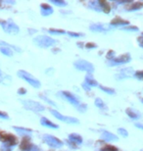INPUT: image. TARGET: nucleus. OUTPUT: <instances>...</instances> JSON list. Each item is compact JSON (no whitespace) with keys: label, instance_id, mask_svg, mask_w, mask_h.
Here are the masks:
<instances>
[{"label":"nucleus","instance_id":"16","mask_svg":"<svg viewBox=\"0 0 143 151\" xmlns=\"http://www.w3.org/2000/svg\"><path fill=\"white\" fill-rule=\"evenodd\" d=\"M86 84H87L88 86H97L98 83L90 75H87L86 77Z\"/></svg>","mask_w":143,"mask_h":151},{"label":"nucleus","instance_id":"6","mask_svg":"<svg viewBox=\"0 0 143 151\" xmlns=\"http://www.w3.org/2000/svg\"><path fill=\"white\" fill-rule=\"evenodd\" d=\"M22 103L24 104L27 109L34 111V112H41V111L44 110V106H42L40 103L35 101H32V100H24L22 101Z\"/></svg>","mask_w":143,"mask_h":151},{"label":"nucleus","instance_id":"33","mask_svg":"<svg viewBox=\"0 0 143 151\" xmlns=\"http://www.w3.org/2000/svg\"><path fill=\"white\" fill-rule=\"evenodd\" d=\"M118 132H120V134L123 135V137H127V132L124 129H118Z\"/></svg>","mask_w":143,"mask_h":151},{"label":"nucleus","instance_id":"14","mask_svg":"<svg viewBox=\"0 0 143 151\" xmlns=\"http://www.w3.org/2000/svg\"><path fill=\"white\" fill-rule=\"evenodd\" d=\"M40 123H41V125H42V126L47 127V128H51V129H58V126H57V125H55V124L52 123V122H50V121L48 120V119H46V118H45V117H42V118H41Z\"/></svg>","mask_w":143,"mask_h":151},{"label":"nucleus","instance_id":"27","mask_svg":"<svg viewBox=\"0 0 143 151\" xmlns=\"http://www.w3.org/2000/svg\"><path fill=\"white\" fill-rule=\"evenodd\" d=\"M95 105L97 107H99V108H101V109H103V108L105 107V104H104V102H103L101 99L100 98H97L95 99Z\"/></svg>","mask_w":143,"mask_h":151},{"label":"nucleus","instance_id":"44","mask_svg":"<svg viewBox=\"0 0 143 151\" xmlns=\"http://www.w3.org/2000/svg\"><path fill=\"white\" fill-rule=\"evenodd\" d=\"M141 101H142V103H143V99H142V100H141Z\"/></svg>","mask_w":143,"mask_h":151},{"label":"nucleus","instance_id":"34","mask_svg":"<svg viewBox=\"0 0 143 151\" xmlns=\"http://www.w3.org/2000/svg\"><path fill=\"white\" fill-rule=\"evenodd\" d=\"M135 77L139 80H143V71H139L135 73Z\"/></svg>","mask_w":143,"mask_h":151},{"label":"nucleus","instance_id":"42","mask_svg":"<svg viewBox=\"0 0 143 151\" xmlns=\"http://www.w3.org/2000/svg\"><path fill=\"white\" fill-rule=\"evenodd\" d=\"M2 77V73H1V70H0V78Z\"/></svg>","mask_w":143,"mask_h":151},{"label":"nucleus","instance_id":"25","mask_svg":"<svg viewBox=\"0 0 143 151\" xmlns=\"http://www.w3.org/2000/svg\"><path fill=\"white\" fill-rule=\"evenodd\" d=\"M48 32H49L50 34H52V35H64V34H66V32H65V31H62V29H50Z\"/></svg>","mask_w":143,"mask_h":151},{"label":"nucleus","instance_id":"40","mask_svg":"<svg viewBox=\"0 0 143 151\" xmlns=\"http://www.w3.org/2000/svg\"><path fill=\"white\" fill-rule=\"evenodd\" d=\"M18 92H19V94H25L27 91H26V89L21 88V89H19V91H18Z\"/></svg>","mask_w":143,"mask_h":151},{"label":"nucleus","instance_id":"21","mask_svg":"<svg viewBox=\"0 0 143 151\" xmlns=\"http://www.w3.org/2000/svg\"><path fill=\"white\" fill-rule=\"evenodd\" d=\"M99 3H100V6H101V11L105 12V13H107V14L111 11L110 5H109L107 2H105V1H99Z\"/></svg>","mask_w":143,"mask_h":151},{"label":"nucleus","instance_id":"1","mask_svg":"<svg viewBox=\"0 0 143 151\" xmlns=\"http://www.w3.org/2000/svg\"><path fill=\"white\" fill-rule=\"evenodd\" d=\"M34 43L36 45H38L39 47H42V48H48L52 45L55 44V40L53 38H51L47 35H38L34 38Z\"/></svg>","mask_w":143,"mask_h":151},{"label":"nucleus","instance_id":"12","mask_svg":"<svg viewBox=\"0 0 143 151\" xmlns=\"http://www.w3.org/2000/svg\"><path fill=\"white\" fill-rule=\"evenodd\" d=\"M40 8H41V14H42V16H44V17L49 16V15H51V14L53 13L52 7H51V6H49L48 4H41Z\"/></svg>","mask_w":143,"mask_h":151},{"label":"nucleus","instance_id":"24","mask_svg":"<svg viewBox=\"0 0 143 151\" xmlns=\"http://www.w3.org/2000/svg\"><path fill=\"white\" fill-rule=\"evenodd\" d=\"M29 146H30V143L29 142V140L25 139V140H23L22 144H21V149L24 151H27V149H28Z\"/></svg>","mask_w":143,"mask_h":151},{"label":"nucleus","instance_id":"26","mask_svg":"<svg viewBox=\"0 0 143 151\" xmlns=\"http://www.w3.org/2000/svg\"><path fill=\"white\" fill-rule=\"evenodd\" d=\"M99 87H100V89L103 90V91H105V92H107L108 94H114L115 93V90L112 89V88H109V87H104L102 86H100Z\"/></svg>","mask_w":143,"mask_h":151},{"label":"nucleus","instance_id":"10","mask_svg":"<svg viewBox=\"0 0 143 151\" xmlns=\"http://www.w3.org/2000/svg\"><path fill=\"white\" fill-rule=\"evenodd\" d=\"M61 94H62V96H64L71 104L75 105V106H78V105H80V102H78L77 97H75L74 94H72V93H70L68 91H61Z\"/></svg>","mask_w":143,"mask_h":151},{"label":"nucleus","instance_id":"2","mask_svg":"<svg viewBox=\"0 0 143 151\" xmlns=\"http://www.w3.org/2000/svg\"><path fill=\"white\" fill-rule=\"evenodd\" d=\"M18 76H19L20 78H22L24 81H28L30 86L35 87V88H39V87H40V81L38 80H36L33 76L27 73L26 71H19L18 72Z\"/></svg>","mask_w":143,"mask_h":151},{"label":"nucleus","instance_id":"39","mask_svg":"<svg viewBox=\"0 0 143 151\" xmlns=\"http://www.w3.org/2000/svg\"><path fill=\"white\" fill-rule=\"evenodd\" d=\"M86 46H87V48H94V47H96V45L94 43H88V44H86Z\"/></svg>","mask_w":143,"mask_h":151},{"label":"nucleus","instance_id":"36","mask_svg":"<svg viewBox=\"0 0 143 151\" xmlns=\"http://www.w3.org/2000/svg\"><path fill=\"white\" fill-rule=\"evenodd\" d=\"M68 35H70V37H78L81 35L80 34H75V32H69Z\"/></svg>","mask_w":143,"mask_h":151},{"label":"nucleus","instance_id":"41","mask_svg":"<svg viewBox=\"0 0 143 151\" xmlns=\"http://www.w3.org/2000/svg\"><path fill=\"white\" fill-rule=\"evenodd\" d=\"M135 127L140 129H143V125H141V124H135Z\"/></svg>","mask_w":143,"mask_h":151},{"label":"nucleus","instance_id":"30","mask_svg":"<svg viewBox=\"0 0 143 151\" xmlns=\"http://www.w3.org/2000/svg\"><path fill=\"white\" fill-rule=\"evenodd\" d=\"M0 44H2V45H5L6 47H9V48H10V47H13L14 49H16L17 51H19V52H20V51H21V49H19V48L15 47V46H13V45H11V44H9V43H6V42H4V41H0Z\"/></svg>","mask_w":143,"mask_h":151},{"label":"nucleus","instance_id":"31","mask_svg":"<svg viewBox=\"0 0 143 151\" xmlns=\"http://www.w3.org/2000/svg\"><path fill=\"white\" fill-rule=\"evenodd\" d=\"M27 151H40L39 150V148L36 145H33V144H30V146L29 147L28 149H27Z\"/></svg>","mask_w":143,"mask_h":151},{"label":"nucleus","instance_id":"22","mask_svg":"<svg viewBox=\"0 0 143 151\" xmlns=\"http://www.w3.org/2000/svg\"><path fill=\"white\" fill-rule=\"evenodd\" d=\"M0 51H1V52L6 56L10 57V56L13 55V52H12V50L9 47H1V48H0Z\"/></svg>","mask_w":143,"mask_h":151},{"label":"nucleus","instance_id":"9","mask_svg":"<svg viewBox=\"0 0 143 151\" xmlns=\"http://www.w3.org/2000/svg\"><path fill=\"white\" fill-rule=\"evenodd\" d=\"M1 138H2V141L4 142V144H7L9 146H14L16 145L17 143V139L14 135L12 134H1Z\"/></svg>","mask_w":143,"mask_h":151},{"label":"nucleus","instance_id":"23","mask_svg":"<svg viewBox=\"0 0 143 151\" xmlns=\"http://www.w3.org/2000/svg\"><path fill=\"white\" fill-rule=\"evenodd\" d=\"M142 7H143V3L142 2H137V3H135L132 7L127 9V10H129V11H135V10H139V9H141Z\"/></svg>","mask_w":143,"mask_h":151},{"label":"nucleus","instance_id":"38","mask_svg":"<svg viewBox=\"0 0 143 151\" xmlns=\"http://www.w3.org/2000/svg\"><path fill=\"white\" fill-rule=\"evenodd\" d=\"M138 43H139V45L143 48V37H139L138 38Z\"/></svg>","mask_w":143,"mask_h":151},{"label":"nucleus","instance_id":"17","mask_svg":"<svg viewBox=\"0 0 143 151\" xmlns=\"http://www.w3.org/2000/svg\"><path fill=\"white\" fill-rule=\"evenodd\" d=\"M14 129L21 135H30V134H32V131H30V129H23V128H17V127H15Z\"/></svg>","mask_w":143,"mask_h":151},{"label":"nucleus","instance_id":"8","mask_svg":"<svg viewBox=\"0 0 143 151\" xmlns=\"http://www.w3.org/2000/svg\"><path fill=\"white\" fill-rule=\"evenodd\" d=\"M132 58H130V55L129 54H124L118 58H114L112 59L109 65L110 66H119V65H123V64H126V63H129Z\"/></svg>","mask_w":143,"mask_h":151},{"label":"nucleus","instance_id":"5","mask_svg":"<svg viewBox=\"0 0 143 151\" xmlns=\"http://www.w3.org/2000/svg\"><path fill=\"white\" fill-rule=\"evenodd\" d=\"M43 140L45 141V143L48 144L50 147H54V148H60L63 146V142L60 139H58L57 137H53V135L46 134L43 137Z\"/></svg>","mask_w":143,"mask_h":151},{"label":"nucleus","instance_id":"11","mask_svg":"<svg viewBox=\"0 0 143 151\" xmlns=\"http://www.w3.org/2000/svg\"><path fill=\"white\" fill-rule=\"evenodd\" d=\"M101 138L104 141H117L118 140V137L117 135H115L113 134H111V132H106L104 131L102 132V135H101Z\"/></svg>","mask_w":143,"mask_h":151},{"label":"nucleus","instance_id":"20","mask_svg":"<svg viewBox=\"0 0 143 151\" xmlns=\"http://www.w3.org/2000/svg\"><path fill=\"white\" fill-rule=\"evenodd\" d=\"M88 6H89L91 9L95 10V11H98V12L101 11V6H100L99 1H91V2H89Z\"/></svg>","mask_w":143,"mask_h":151},{"label":"nucleus","instance_id":"18","mask_svg":"<svg viewBox=\"0 0 143 151\" xmlns=\"http://www.w3.org/2000/svg\"><path fill=\"white\" fill-rule=\"evenodd\" d=\"M126 114L129 115V118H132L133 120H137L139 119V117H140V115H139L137 112H135V111H133L132 109H126Z\"/></svg>","mask_w":143,"mask_h":151},{"label":"nucleus","instance_id":"7","mask_svg":"<svg viewBox=\"0 0 143 151\" xmlns=\"http://www.w3.org/2000/svg\"><path fill=\"white\" fill-rule=\"evenodd\" d=\"M51 114H52L55 118H57L58 120L62 121V122H65V123H68V124H78V123H80V122H78V120L75 119V118L63 116L62 114L59 113L56 110H51Z\"/></svg>","mask_w":143,"mask_h":151},{"label":"nucleus","instance_id":"19","mask_svg":"<svg viewBox=\"0 0 143 151\" xmlns=\"http://www.w3.org/2000/svg\"><path fill=\"white\" fill-rule=\"evenodd\" d=\"M90 29L92 32H106L107 29H106L102 25H99V24H95V25H92L90 27Z\"/></svg>","mask_w":143,"mask_h":151},{"label":"nucleus","instance_id":"45","mask_svg":"<svg viewBox=\"0 0 143 151\" xmlns=\"http://www.w3.org/2000/svg\"><path fill=\"white\" fill-rule=\"evenodd\" d=\"M142 151H143V150H142Z\"/></svg>","mask_w":143,"mask_h":151},{"label":"nucleus","instance_id":"3","mask_svg":"<svg viewBox=\"0 0 143 151\" xmlns=\"http://www.w3.org/2000/svg\"><path fill=\"white\" fill-rule=\"evenodd\" d=\"M1 26H2L3 29H4V32H7V34L17 35L18 32H20L19 27H18L15 23L12 22L11 20H9V21H2Z\"/></svg>","mask_w":143,"mask_h":151},{"label":"nucleus","instance_id":"29","mask_svg":"<svg viewBox=\"0 0 143 151\" xmlns=\"http://www.w3.org/2000/svg\"><path fill=\"white\" fill-rule=\"evenodd\" d=\"M102 151H118V148L115 146H112V145H107V146L103 147Z\"/></svg>","mask_w":143,"mask_h":151},{"label":"nucleus","instance_id":"13","mask_svg":"<svg viewBox=\"0 0 143 151\" xmlns=\"http://www.w3.org/2000/svg\"><path fill=\"white\" fill-rule=\"evenodd\" d=\"M69 139L70 141H72L73 143H77V144H80L83 143V137H80V134H71L69 135Z\"/></svg>","mask_w":143,"mask_h":151},{"label":"nucleus","instance_id":"37","mask_svg":"<svg viewBox=\"0 0 143 151\" xmlns=\"http://www.w3.org/2000/svg\"><path fill=\"white\" fill-rule=\"evenodd\" d=\"M0 118H2V119H8V116L5 113L0 112Z\"/></svg>","mask_w":143,"mask_h":151},{"label":"nucleus","instance_id":"35","mask_svg":"<svg viewBox=\"0 0 143 151\" xmlns=\"http://www.w3.org/2000/svg\"><path fill=\"white\" fill-rule=\"evenodd\" d=\"M124 31H138V28H136V27H129V28H124Z\"/></svg>","mask_w":143,"mask_h":151},{"label":"nucleus","instance_id":"4","mask_svg":"<svg viewBox=\"0 0 143 151\" xmlns=\"http://www.w3.org/2000/svg\"><path fill=\"white\" fill-rule=\"evenodd\" d=\"M75 67L80 71H86L91 75L94 72V67L91 63L86 61V60H78L75 63Z\"/></svg>","mask_w":143,"mask_h":151},{"label":"nucleus","instance_id":"32","mask_svg":"<svg viewBox=\"0 0 143 151\" xmlns=\"http://www.w3.org/2000/svg\"><path fill=\"white\" fill-rule=\"evenodd\" d=\"M1 149H2V151H12V147H11V146H9V145H7V144H4V143H3V144H2V146H1Z\"/></svg>","mask_w":143,"mask_h":151},{"label":"nucleus","instance_id":"28","mask_svg":"<svg viewBox=\"0 0 143 151\" xmlns=\"http://www.w3.org/2000/svg\"><path fill=\"white\" fill-rule=\"evenodd\" d=\"M51 2L58 6H67V3L65 1H62V0H51Z\"/></svg>","mask_w":143,"mask_h":151},{"label":"nucleus","instance_id":"15","mask_svg":"<svg viewBox=\"0 0 143 151\" xmlns=\"http://www.w3.org/2000/svg\"><path fill=\"white\" fill-rule=\"evenodd\" d=\"M129 22L127 21H124L121 18H116L115 20H113L111 22V25L112 26H124V25H129Z\"/></svg>","mask_w":143,"mask_h":151},{"label":"nucleus","instance_id":"43","mask_svg":"<svg viewBox=\"0 0 143 151\" xmlns=\"http://www.w3.org/2000/svg\"><path fill=\"white\" fill-rule=\"evenodd\" d=\"M1 23H2V21H0V25H1Z\"/></svg>","mask_w":143,"mask_h":151}]
</instances>
